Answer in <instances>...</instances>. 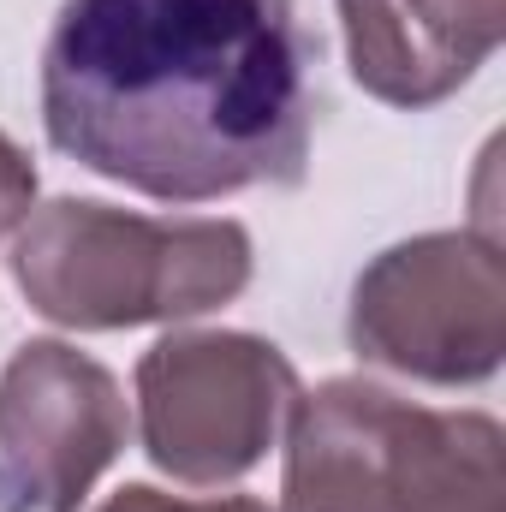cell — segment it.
Returning a JSON list of instances; mask_svg holds the SVG:
<instances>
[{
	"instance_id": "obj_1",
	"label": "cell",
	"mask_w": 506,
	"mask_h": 512,
	"mask_svg": "<svg viewBox=\"0 0 506 512\" xmlns=\"http://www.w3.org/2000/svg\"><path fill=\"white\" fill-rule=\"evenodd\" d=\"M316 66L304 0H66L42 48V131L161 203L298 185Z\"/></svg>"
},
{
	"instance_id": "obj_2",
	"label": "cell",
	"mask_w": 506,
	"mask_h": 512,
	"mask_svg": "<svg viewBox=\"0 0 506 512\" xmlns=\"http://www.w3.org/2000/svg\"><path fill=\"white\" fill-rule=\"evenodd\" d=\"M274 512H506V435L483 411H429L340 376L286 411Z\"/></svg>"
},
{
	"instance_id": "obj_3",
	"label": "cell",
	"mask_w": 506,
	"mask_h": 512,
	"mask_svg": "<svg viewBox=\"0 0 506 512\" xmlns=\"http://www.w3.org/2000/svg\"><path fill=\"white\" fill-rule=\"evenodd\" d=\"M12 280L36 316L78 334L191 322L251 286V233L239 221H155L54 197L18 221Z\"/></svg>"
},
{
	"instance_id": "obj_4",
	"label": "cell",
	"mask_w": 506,
	"mask_h": 512,
	"mask_svg": "<svg viewBox=\"0 0 506 512\" xmlns=\"http://www.w3.org/2000/svg\"><path fill=\"white\" fill-rule=\"evenodd\" d=\"M352 352L429 387L489 382L506 358V256L483 233H423L381 251L346 316Z\"/></svg>"
},
{
	"instance_id": "obj_5",
	"label": "cell",
	"mask_w": 506,
	"mask_h": 512,
	"mask_svg": "<svg viewBox=\"0 0 506 512\" xmlns=\"http://www.w3.org/2000/svg\"><path fill=\"white\" fill-rule=\"evenodd\" d=\"M292 399V358L256 334H167L137 364L143 453L191 489H221L256 471Z\"/></svg>"
},
{
	"instance_id": "obj_6",
	"label": "cell",
	"mask_w": 506,
	"mask_h": 512,
	"mask_svg": "<svg viewBox=\"0 0 506 512\" xmlns=\"http://www.w3.org/2000/svg\"><path fill=\"white\" fill-rule=\"evenodd\" d=\"M131 411L108 364L30 340L0 370V512H78L126 453Z\"/></svg>"
},
{
	"instance_id": "obj_7",
	"label": "cell",
	"mask_w": 506,
	"mask_h": 512,
	"mask_svg": "<svg viewBox=\"0 0 506 512\" xmlns=\"http://www.w3.org/2000/svg\"><path fill=\"white\" fill-rule=\"evenodd\" d=\"M352 78L387 108H435L501 48L506 0H340Z\"/></svg>"
},
{
	"instance_id": "obj_8",
	"label": "cell",
	"mask_w": 506,
	"mask_h": 512,
	"mask_svg": "<svg viewBox=\"0 0 506 512\" xmlns=\"http://www.w3.org/2000/svg\"><path fill=\"white\" fill-rule=\"evenodd\" d=\"M30 209H36V167H30V155L0 131V233H12Z\"/></svg>"
},
{
	"instance_id": "obj_9",
	"label": "cell",
	"mask_w": 506,
	"mask_h": 512,
	"mask_svg": "<svg viewBox=\"0 0 506 512\" xmlns=\"http://www.w3.org/2000/svg\"><path fill=\"white\" fill-rule=\"evenodd\" d=\"M96 512H274L251 501V495H227V501H179V495H161V489H149V483H126L108 507Z\"/></svg>"
}]
</instances>
